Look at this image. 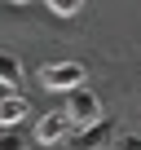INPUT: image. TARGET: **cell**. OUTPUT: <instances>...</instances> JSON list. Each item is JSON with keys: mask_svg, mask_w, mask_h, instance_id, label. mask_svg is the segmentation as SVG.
<instances>
[{"mask_svg": "<svg viewBox=\"0 0 141 150\" xmlns=\"http://www.w3.org/2000/svg\"><path fill=\"white\" fill-rule=\"evenodd\" d=\"M84 66L80 62H49L44 71H40V88H49V93H75V88H84Z\"/></svg>", "mask_w": 141, "mask_h": 150, "instance_id": "obj_1", "label": "cell"}, {"mask_svg": "<svg viewBox=\"0 0 141 150\" xmlns=\"http://www.w3.org/2000/svg\"><path fill=\"white\" fill-rule=\"evenodd\" d=\"M110 150H141V137H119Z\"/></svg>", "mask_w": 141, "mask_h": 150, "instance_id": "obj_9", "label": "cell"}, {"mask_svg": "<svg viewBox=\"0 0 141 150\" xmlns=\"http://www.w3.org/2000/svg\"><path fill=\"white\" fill-rule=\"evenodd\" d=\"M66 115L75 119L80 128L97 124V119H102V102H97V93H88V88H75V93H66Z\"/></svg>", "mask_w": 141, "mask_h": 150, "instance_id": "obj_3", "label": "cell"}, {"mask_svg": "<svg viewBox=\"0 0 141 150\" xmlns=\"http://www.w3.org/2000/svg\"><path fill=\"white\" fill-rule=\"evenodd\" d=\"M0 150H27V146H22V137L9 128V132H0Z\"/></svg>", "mask_w": 141, "mask_h": 150, "instance_id": "obj_8", "label": "cell"}, {"mask_svg": "<svg viewBox=\"0 0 141 150\" xmlns=\"http://www.w3.org/2000/svg\"><path fill=\"white\" fill-rule=\"evenodd\" d=\"M0 84H5L9 93L22 88V62H18L13 53H5V49H0Z\"/></svg>", "mask_w": 141, "mask_h": 150, "instance_id": "obj_6", "label": "cell"}, {"mask_svg": "<svg viewBox=\"0 0 141 150\" xmlns=\"http://www.w3.org/2000/svg\"><path fill=\"white\" fill-rule=\"evenodd\" d=\"M9 5H31V0H9Z\"/></svg>", "mask_w": 141, "mask_h": 150, "instance_id": "obj_10", "label": "cell"}, {"mask_svg": "<svg viewBox=\"0 0 141 150\" xmlns=\"http://www.w3.org/2000/svg\"><path fill=\"white\" fill-rule=\"evenodd\" d=\"M70 128H75V119L66 110H49L35 124V137H40V146H57V141H70Z\"/></svg>", "mask_w": 141, "mask_h": 150, "instance_id": "obj_4", "label": "cell"}, {"mask_svg": "<svg viewBox=\"0 0 141 150\" xmlns=\"http://www.w3.org/2000/svg\"><path fill=\"white\" fill-rule=\"evenodd\" d=\"M44 5H49L57 18H70V13H80V5H84V0H44Z\"/></svg>", "mask_w": 141, "mask_h": 150, "instance_id": "obj_7", "label": "cell"}, {"mask_svg": "<svg viewBox=\"0 0 141 150\" xmlns=\"http://www.w3.org/2000/svg\"><path fill=\"white\" fill-rule=\"evenodd\" d=\"M27 115H31V102H27L22 93H5V97H0V128H5V132L18 128Z\"/></svg>", "mask_w": 141, "mask_h": 150, "instance_id": "obj_5", "label": "cell"}, {"mask_svg": "<svg viewBox=\"0 0 141 150\" xmlns=\"http://www.w3.org/2000/svg\"><path fill=\"white\" fill-rule=\"evenodd\" d=\"M110 146H115V124L97 119V124H88V128H80L75 137H70L66 150H110Z\"/></svg>", "mask_w": 141, "mask_h": 150, "instance_id": "obj_2", "label": "cell"}]
</instances>
